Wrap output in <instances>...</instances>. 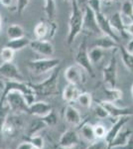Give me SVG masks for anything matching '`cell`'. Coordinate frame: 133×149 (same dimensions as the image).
I'll return each mask as SVG.
<instances>
[{
    "mask_svg": "<svg viewBox=\"0 0 133 149\" xmlns=\"http://www.w3.org/2000/svg\"><path fill=\"white\" fill-rule=\"evenodd\" d=\"M72 10L69 18V33L67 37L68 45L74 43L76 38L83 31V17L84 12L79 5L78 0H72Z\"/></svg>",
    "mask_w": 133,
    "mask_h": 149,
    "instance_id": "6da1fadb",
    "label": "cell"
},
{
    "mask_svg": "<svg viewBox=\"0 0 133 149\" xmlns=\"http://www.w3.org/2000/svg\"><path fill=\"white\" fill-rule=\"evenodd\" d=\"M61 72V67H57L55 70H53L52 74L48 77L46 80L39 84H30L31 88L34 90V92L37 95H56L59 93V76Z\"/></svg>",
    "mask_w": 133,
    "mask_h": 149,
    "instance_id": "7a4b0ae2",
    "label": "cell"
},
{
    "mask_svg": "<svg viewBox=\"0 0 133 149\" xmlns=\"http://www.w3.org/2000/svg\"><path fill=\"white\" fill-rule=\"evenodd\" d=\"M0 97H2L5 100L10 111H13L15 113H21V112L28 113L29 104L26 100V97H24V95L21 92L10 91L8 93H2Z\"/></svg>",
    "mask_w": 133,
    "mask_h": 149,
    "instance_id": "3957f363",
    "label": "cell"
},
{
    "mask_svg": "<svg viewBox=\"0 0 133 149\" xmlns=\"http://www.w3.org/2000/svg\"><path fill=\"white\" fill-rule=\"evenodd\" d=\"M61 60L59 58H45V59L31 60L28 62V68L34 74H43L55 70L60 66Z\"/></svg>",
    "mask_w": 133,
    "mask_h": 149,
    "instance_id": "277c9868",
    "label": "cell"
},
{
    "mask_svg": "<svg viewBox=\"0 0 133 149\" xmlns=\"http://www.w3.org/2000/svg\"><path fill=\"white\" fill-rule=\"evenodd\" d=\"M75 61H76V64L81 67L84 72H86L89 76L94 78L95 74L93 71V65L91 63V60L88 58V50L86 39H84L81 44L79 45L78 51H77L76 57H75Z\"/></svg>",
    "mask_w": 133,
    "mask_h": 149,
    "instance_id": "5b68a950",
    "label": "cell"
},
{
    "mask_svg": "<svg viewBox=\"0 0 133 149\" xmlns=\"http://www.w3.org/2000/svg\"><path fill=\"white\" fill-rule=\"evenodd\" d=\"M58 25L53 20H42L36 24L34 28V34L37 40L49 41L56 35Z\"/></svg>",
    "mask_w": 133,
    "mask_h": 149,
    "instance_id": "8992f818",
    "label": "cell"
},
{
    "mask_svg": "<svg viewBox=\"0 0 133 149\" xmlns=\"http://www.w3.org/2000/svg\"><path fill=\"white\" fill-rule=\"evenodd\" d=\"M116 50H113V54L111 56L107 66L102 70L103 81L108 88H115L117 81V59H116Z\"/></svg>",
    "mask_w": 133,
    "mask_h": 149,
    "instance_id": "52a82bcc",
    "label": "cell"
},
{
    "mask_svg": "<svg viewBox=\"0 0 133 149\" xmlns=\"http://www.w3.org/2000/svg\"><path fill=\"white\" fill-rule=\"evenodd\" d=\"M65 78L69 84L75 86H81L86 81L84 71L78 65H72L69 66L65 71Z\"/></svg>",
    "mask_w": 133,
    "mask_h": 149,
    "instance_id": "ba28073f",
    "label": "cell"
},
{
    "mask_svg": "<svg viewBox=\"0 0 133 149\" xmlns=\"http://www.w3.org/2000/svg\"><path fill=\"white\" fill-rule=\"evenodd\" d=\"M86 30L93 34H101L96 22L95 13L88 5H86L83 17V31Z\"/></svg>",
    "mask_w": 133,
    "mask_h": 149,
    "instance_id": "9c48e42d",
    "label": "cell"
},
{
    "mask_svg": "<svg viewBox=\"0 0 133 149\" xmlns=\"http://www.w3.org/2000/svg\"><path fill=\"white\" fill-rule=\"evenodd\" d=\"M0 77L5 80H13L19 81H25L23 74L20 73L19 69L12 62L2 63L0 65Z\"/></svg>",
    "mask_w": 133,
    "mask_h": 149,
    "instance_id": "30bf717a",
    "label": "cell"
},
{
    "mask_svg": "<svg viewBox=\"0 0 133 149\" xmlns=\"http://www.w3.org/2000/svg\"><path fill=\"white\" fill-rule=\"evenodd\" d=\"M95 17H96V22H97V26L100 30L101 35L108 36V37L112 38L113 40H115L116 42L119 43V39H118V36L116 35V32H115L112 29V27L110 26L109 20H108V18L102 13V11L95 13Z\"/></svg>",
    "mask_w": 133,
    "mask_h": 149,
    "instance_id": "8fae6325",
    "label": "cell"
},
{
    "mask_svg": "<svg viewBox=\"0 0 133 149\" xmlns=\"http://www.w3.org/2000/svg\"><path fill=\"white\" fill-rule=\"evenodd\" d=\"M29 47L34 52L45 57H52L55 53V48L50 41L45 40H31Z\"/></svg>",
    "mask_w": 133,
    "mask_h": 149,
    "instance_id": "7c38bea8",
    "label": "cell"
},
{
    "mask_svg": "<svg viewBox=\"0 0 133 149\" xmlns=\"http://www.w3.org/2000/svg\"><path fill=\"white\" fill-rule=\"evenodd\" d=\"M100 102L107 110L108 115L113 118L117 119L121 116H132L133 115V109L129 107H118L114 104V102H106V100H101Z\"/></svg>",
    "mask_w": 133,
    "mask_h": 149,
    "instance_id": "4fadbf2b",
    "label": "cell"
},
{
    "mask_svg": "<svg viewBox=\"0 0 133 149\" xmlns=\"http://www.w3.org/2000/svg\"><path fill=\"white\" fill-rule=\"evenodd\" d=\"M79 136L78 132L74 129H69L62 134L59 140V147L64 149H69L79 145Z\"/></svg>",
    "mask_w": 133,
    "mask_h": 149,
    "instance_id": "5bb4252c",
    "label": "cell"
},
{
    "mask_svg": "<svg viewBox=\"0 0 133 149\" xmlns=\"http://www.w3.org/2000/svg\"><path fill=\"white\" fill-rule=\"evenodd\" d=\"M129 117L130 116H121V117H119V118H117L115 123L110 127L109 130H107V132H106V134H105V137L103 138V140L107 144V147H108V144L114 139L115 136H116L117 134L119 133V131L123 128V126L128 122Z\"/></svg>",
    "mask_w": 133,
    "mask_h": 149,
    "instance_id": "9a60e30c",
    "label": "cell"
},
{
    "mask_svg": "<svg viewBox=\"0 0 133 149\" xmlns=\"http://www.w3.org/2000/svg\"><path fill=\"white\" fill-rule=\"evenodd\" d=\"M52 107L46 102H34L29 105L28 114L37 117H43L52 110Z\"/></svg>",
    "mask_w": 133,
    "mask_h": 149,
    "instance_id": "2e32d148",
    "label": "cell"
},
{
    "mask_svg": "<svg viewBox=\"0 0 133 149\" xmlns=\"http://www.w3.org/2000/svg\"><path fill=\"white\" fill-rule=\"evenodd\" d=\"M64 115H65L66 121L68 123L71 124V125L79 126L83 123V118H81L79 110L71 104H69L66 107L65 111H64Z\"/></svg>",
    "mask_w": 133,
    "mask_h": 149,
    "instance_id": "e0dca14e",
    "label": "cell"
},
{
    "mask_svg": "<svg viewBox=\"0 0 133 149\" xmlns=\"http://www.w3.org/2000/svg\"><path fill=\"white\" fill-rule=\"evenodd\" d=\"M120 46V43L116 42L112 38L105 35H101L100 38H97L93 43V47L100 48L101 50H114L118 49Z\"/></svg>",
    "mask_w": 133,
    "mask_h": 149,
    "instance_id": "ac0fdd59",
    "label": "cell"
},
{
    "mask_svg": "<svg viewBox=\"0 0 133 149\" xmlns=\"http://www.w3.org/2000/svg\"><path fill=\"white\" fill-rule=\"evenodd\" d=\"M81 93V92L79 91L78 86L68 84V85L65 86L64 91H63V100L71 104V103L77 102V100H78Z\"/></svg>",
    "mask_w": 133,
    "mask_h": 149,
    "instance_id": "d6986e66",
    "label": "cell"
},
{
    "mask_svg": "<svg viewBox=\"0 0 133 149\" xmlns=\"http://www.w3.org/2000/svg\"><path fill=\"white\" fill-rule=\"evenodd\" d=\"M108 20H109L110 26L115 32H119L122 37H128V35L125 32V24L123 22L122 15L120 14V12H116V13L112 14L111 17L108 18Z\"/></svg>",
    "mask_w": 133,
    "mask_h": 149,
    "instance_id": "ffe728a7",
    "label": "cell"
},
{
    "mask_svg": "<svg viewBox=\"0 0 133 149\" xmlns=\"http://www.w3.org/2000/svg\"><path fill=\"white\" fill-rule=\"evenodd\" d=\"M131 134H132V131L129 130V129H124V130L121 129V130L119 131V133L114 137V139L108 144V149L124 146L125 144L128 142V140L131 138Z\"/></svg>",
    "mask_w": 133,
    "mask_h": 149,
    "instance_id": "44dd1931",
    "label": "cell"
},
{
    "mask_svg": "<svg viewBox=\"0 0 133 149\" xmlns=\"http://www.w3.org/2000/svg\"><path fill=\"white\" fill-rule=\"evenodd\" d=\"M30 41H31L30 39H28V38H26L24 36V37L19 38V39L9 40V42L6 44V47L10 48L14 52H17V51H20V50H23L24 48L29 46Z\"/></svg>",
    "mask_w": 133,
    "mask_h": 149,
    "instance_id": "7402d4cb",
    "label": "cell"
},
{
    "mask_svg": "<svg viewBox=\"0 0 133 149\" xmlns=\"http://www.w3.org/2000/svg\"><path fill=\"white\" fill-rule=\"evenodd\" d=\"M7 36H8L9 40H14V39H19L25 36V31L22 26L18 25V24H13L10 25L7 28Z\"/></svg>",
    "mask_w": 133,
    "mask_h": 149,
    "instance_id": "603a6c76",
    "label": "cell"
},
{
    "mask_svg": "<svg viewBox=\"0 0 133 149\" xmlns=\"http://www.w3.org/2000/svg\"><path fill=\"white\" fill-rule=\"evenodd\" d=\"M118 49L120 50V56H121V60L124 66L130 71H133V54L128 52L126 48L121 44Z\"/></svg>",
    "mask_w": 133,
    "mask_h": 149,
    "instance_id": "cb8c5ba5",
    "label": "cell"
},
{
    "mask_svg": "<svg viewBox=\"0 0 133 149\" xmlns=\"http://www.w3.org/2000/svg\"><path fill=\"white\" fill-rule=\"evenodd\" d=\"M9 111H10V109H9L8 105L6 104L5 100L2 97H0V140L2 138V128H3L7 117L9 116Z\"/></svg>",
    "mask_w": 133,
    "mask_h": 149,
    "instance_id": "d4e9b609",
    "label": "cell"
},
{
    "mask_svg": "<svg viewBox=\"0 0 133 149\" xmlns=\"http://www.w3.org/2000/svg\"><path fill=\"white\" fill-rule=\"evenodd\" d=\"M104 93L107 97L106 102H118L122 98L123 93L119 88H117L116 86L115 88H104Z\"/></svg>",
    "mask_w": 133,
    "mask_h": 149,
    "instance_id": "484cf974",
    "label": "cell"
},
{
    "mask_svg": "<svg viewBox=\"0 0 133 149\" xmlns=\"http://www.w3.org/2000/svg\"><path fill=\"white\" fill-rule=\"evenodd\" d=\"M81 134L86 140L89 141V142H93V141L96 140L95 135H94V131H93V125L88 123V122L81 123Z\"/></svg>",
    "mask_w": 133,
    "mask_h": 149,
    "instance_id": "4316f807",
    "label": "cell"
},
{
    "mask_svg": "<svg viewBox=\"0 0 133 149\" xmlns=\"http://www.w3.org/2000/svg\"><path fill=\"white\" fill-rule=\"evenodd\" d=\"M103 55H104V51L97 47H93L91 51H88V58L91 60V63L93 65L100 63L102 60Z\"/></svg>",
    "mask_w": 133,
    "mask_h": 149,
    "instance_id": "83f0119b",
    "label": "cell"
},
{
    "mask_svg": "<svg viewBox=\"0 0 133 149\" xmlns=\"http://www.w3.org/2000/svg\"><path fill=\"white\" fill-rule=\"evenodd\" d=\"M120 14L122 16H125L129 20L133 22V2L131 0H125L121 5V11Z\"/></svg>",
    "mask_w": 133,
    "mask_h": 149,
    "instance_id": "f1b7e54d",
    "label": "cell"
},
{
    "mask_svg": "<svg viewBox=\"0 0 133 149\" xmlns=\"http://www.w3.org/2000/svg\"><path fill=\"white\" fill-rule=\"evenodd\" d=\"M77 102L79 103L81 107H84V109H89L93 103V97L88 93H81Z\"/></svg>",
    "mask_w": 133,
    "mask_h": 149,
    "instance_id": "f546056e",
    "label": "cell"
},
{
    "mask_svg": "<svg viewBox=\"0 0 133 149\" xmlns=\"http://www.w3.org/2000/svg\"><path fill=\"white\" fill-rule=\"evenodd\" d=\"M47 126L46 124L43 122L41 119H37V120L33 121L31 123V125L29 126V131H28V137L29 136H32V135H36L39 131L42 130L43 128Z\"/></svg>",
    "mask_w": 133,
    "mask_h": 149,
    "instance_id": "4dcf8cb0",
    "label": "cell"
},
{
    "mask_svg": "<svg viewBox=\"0 0 133 149\" xmlns=\"http://www.w3.org/2000/svg\"><path fill=\"white\" fill-rule=\"evenodd\" d=\"M26 141H28V142L36 149H43L45 147L44 138H43L42 136L38 135V134H36V135H32V136H29V137L26 139Z\"/></svg>",
    "mask_w": 133,
    "mask_h": 149,
    "instance_id": "1f68e13d",
    "label": "cell"
},
{
    "mask_svg": "<svg viewBox=\"0 0 133 149\" xmlns=\"http://www.w3.org/2000/svg\"><path fill=\"white\" fill-rule=\"evenodd\" d=\"M39 118L42 120L47 126H55L56 124L58 123V116L57 114L55 113L54 110H51L48 114H46L45 116L43 117H39Z\"/></svg>",
    "mask_w": 133,
    "mask_h": 149,
    "instance_id": "d6a6232c",
    "label": "cell"
},
{
    "mask_svg": "<svg viewBox=\"0 0 133 149\" xmlns=\"http://www.w3.org/2000/svg\"><path fill=\"white\" fill-rule=\"evenodd\" d=\"M44 10L46 15L48 16V18L50 20H53L56 13V3L55 0H45V5H44Z\"/></svg>",
    "mask_w": 133,
    "mask_h": 149,
    "instance_id": "836d02e7",
    "label": "cell"
},
{
    "mask_svg": "<svg viewBox=\"0 0 133 149\" xmlns=\"http://www.w3.org/2000/svg\"><path fill=\"white\" fill-rule=\"evenodd\" d=\"M14 54H15V52L13 50L5 46L1 50V52H0V58H1V60L4 63H8V62L13 61Z\"/></svg>",
    "mask_w": 133,
    "mask_h": 149,
    "instance_id": "e575fe53",
    "label": "cell"
},
{
    "mask_svg": "<svg viewBox=\"0 0 133 149\" xmlns=\"http://www.w3.org/2000/svg\"><path fill=\"white\" fill-rule=\"evenodd\" d=\"M93 131H94V135H95L96 139H103L105 137L106 132H107L105 126L100 123H97V124H95V125H93Z\"/></svg>",
    "mask_w": 133,
    "mask_h": 149,
    "instance_id": "d590c367",
    "label": "cell"
},
{
    "mask_svg": "<svg viewBox=\"0 0 133 149\" xmlns=\"http://www.w3.org/2000/svg\"><path fill=\"white\" fill-rule=\"evenodd\" d=\"M86 149H108L107 144L102 139H96L93 141Z\"/></svg>",
    "mask_w": 133,
    "mask_h": 149,
    "instance_id": "8d00e7d4",
    "label": "cell"
},
{
    "mask_svg": "<svg viewBox=\"0 0 133 149\" xmlns=\"http://www.w3.org/2000/svg\"><path fill=\"white\" fill-rule=\"evenodd\" d=\"M94 111H95L96 116L100 117V118H105V117L109 116V115H108L107 110L104 109V107H103L100 102L95 105V107H94Z\"/></svg>",
    "mask_w": 133,
    "mask_h": 149,
    "instance_id": "74e56055",
    "label": "cell"
},
{
    "mask_svg": "<svg viewBox=\"0 0 133 149\" xmlns=\"http://www.w3.org/2000/svg\"><path fill=\"white\" fill-rule=\"evenodd\" d=\"M16 1H17L16 11L19 15H21V14L25 11V9L27 8V6L29 5L30 0H16Z\"/></svg>",
    "mask_w": 133,
    "mask_h": 149,
    "instance_id": "f35d334b",
    "label": "cell"
},
{
    "mask_svg": "<svg viewBox=\"0 0 133 149\" xmlns=\"http://www.w3.org/2000/svg\"><path fill=\"white\" fill-rule=\"evenodd\" d=\"M100 2V0H88V5L93 9L94 13H97L101 11Z\"/></svg>",
    "mask_w": 133,
    "mask_h": 149,
    "instance_id": "ab89813d",
    "label": "cell"
},
{
    "mask_svg": "<svg viewBox=\"0 0 133 149\" xmlns=\"http://www.w3.org/2000/svg\"><path fill=\"white\" fill-rule=\"evenodd\" d=\"M125 32L128 36H132L133 37V22L130 24H125Z\"/></svg>",
    "mask_w": 133,
    "mask_h": 149,
    "instance_id": "60d3db41",
    "label": "cell"
},
{
    "mask_svg": "<svg viewBox=\"0 0 133 149\" xmlns=\"http://www.w3.org/2000/svg\"><path fill=\"white\" fill-rule=\"evenodd\" d=\"M16 149H34V147L28 142V141H24V142L21 143Z\"/></svg>",
    "mask_w": 133,
    "mask_h": 149,
    "instance_id": "b9f144b4",
    "label": "cell"
},
{
    "mask_svg": "<svg viewBox=\"0 0 133 149\" xmlns=\"http://www.w3.org/2000/svg\"><path fill=\"white\" fill-rule=\"evenodd\" d=\"M119 148L120 149H133V139L130 138L124 146H121V147H119Z\"/></svg>",
    "mask_w": 133,
    "mask_h": 149,
    "instance_id": "7bdbcfd3",
    "label": "cell"
},
{
    "mask_svg": "<svg viewBox=\"0 0 133 149\" xmlns=\"http://www.w3.org/2000/svg\"><path fill=\"white\" fill-rule=\"evenodd\" d=\"M124 47L126 48V50L128 52H130L131 54H133V37H132V39L127 43L126 46H124Z\"/></svg>",
    "mask_w": 133,
    "mask_h": 149,
    "instance_id": "ee69618b",
    "label": "cell"
},
{
    "mask_svg": "<svg viewBox=\"0 0 133 149\" xmlns=\"http://www.w3.org/2000/svg\"><path fill=\"white\" fill-rule=\"evenodd\" d=\"M11 2H12V0H0V3L2 4L3 6H5V7H9L11 5Z\"/></svg>",
    "mask_w": 133,
    "mask_h": 149,
    "instance_id": "f6af8a7d",
    "label": "cell"
},
{
    "mask_svg": "<svg viewBox=\"0 0 133 149\" xmlns=\"http://www.w3.org/2000/svg\"><path fill=\"white\" fill-rule=\"evenodd\" d=\"M1 33H2V19H1V15H0V37H1Z\"/></svg>",
    "mask_w": 133,
    "mask_h": 149,
    "instance_id": "bcb514c9",
    "label": "cell"
},
{
    "mask_svg": "<svg viewBox=\"0 0 133 149\" xmlns=\"http://www.w3.org/2000/svg\"><path fill=\"white\" fill-rule=\"evenodd\" d=\"M43 149H58V148L55 147V146H47V147H44Z\"/></svg>",
    "mask_w": 133,
    "mask_h": 149,
    "instance_id": "7dc6e473",
    "label": "cell"
},
{
    "mask_svg": "<svg viewBox=\"0 0 133 149\" xmlns=\"http://www.w3.org/2000/svg\"><path fill=\"white\" fill-rule=\"evenodd\" d=\"M58 149H64V148H58ZM69 149H79V145H77V146H75V147H72V148H69Z\"/></svg>",
    "mask_w": 133,
    "mask_h": 149,
    "instance_id": "c3c4849f",
    "label": "cell"
},
{
    "mask_svg": "<svg viewBox=\"0 0 133 149\" xmlns=\"http://www.w3.org/2000/svg\"><path fill=\"white\" fill-rule=\"evenodd\" d=\"M100 1H105V2H113V1H116V0H100Z\"/></svg>",
    "mask_w": 133,
    "mask_h": 149,
    "instance_id": "681fc988",
    "label": "cell"
},
{
    "mask_svg": "<svg viewBox=\"0 0 133 149\" xmlns=\"http://www.w3.org/2000/svg\"><path fill=\"white\" fill-rule=\"evenodd\" d=\"M2 88H3V85H2V83H0V93H1Z\"/></svg>",
    "mask_w": 133,
    "mask_h": 149,
    "instance_id": "f907efd6",
    "label": "cell"
},
{
    "mask_svg": "<svg viewBox=\"0 0 133 149\" xmlns=\"http://www.w3.org/2000/svg\"><path fill=\"white\" fill-rule=\"evenodd\" d=\"M131 95H132V97H133V85H132V88H131Z\"/></svg>",
    "mask_w": 133,
    "mask_h": 149,
    "instance_id": "816d5d0a",
    "label": "cell"
},
{
    "mask_svg": "<svg viewBox=\"0 0 133 149\" xmlns=\"http://www.w3.org/2000/svg\"><path fill=\"white\" fill-rule=\"evenodd\" d=\"M65 1H68V2H71L72 0H65Z\"/></svg>",
    "mask_w": 133,
    "mask_h": 149,
    "instance_id": "f5cc1de1",
    "label": "cell"
},
{
    "mask_svg": "<svg viewBox=\"0 0 133 149\" xmlns=\"http://www.w3.org/2000/svg\"><path fill=\"white\" fill-rule=\"evenodd\" d=\"M34 149H36V148H34Z\"/></svg>",
    "mask_w": 133,
    "mask_h": 149,
    "instance_id": "db71d44e",
    "label": "cell"
}]
</instances>
